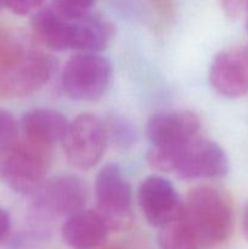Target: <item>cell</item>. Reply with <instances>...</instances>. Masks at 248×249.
Returning a JSON list of instances; mask_svg holds the SVG:
<instances>
[{"mask_svg": "<svg viewBox=\"0 0 248 249\" xmlns=\"http://www.w3.org/2000/svg\"><path fill=\"white\" fill-rule=\"evenodd\" d=\"M32 28L41 44L53 51L97 53L113 34V26L100 15L90 11L79 17H66L53 6L34 12Z\"/></svg>", "mask_w": 248, "mask_h": 249, "instance_id": "6da1fadb", "label": "cell"}, {"mask_svg": "<svg viewBox=\"0 0 248 249\" xmlns=\"http://www.w3.org/2000/svg\"><path fill=\"white\" fill-rule=\"evenodd\" d=\"M53 71L50 57L18 36L0 33V95L24 96L40 89Z\"/></svg>", "mask_w": 248, "mask_h": 249, "instance_id": "7a4b0ae2", "label": "cell"}, {"mask_svg": "<svg viewBox=\"0 0 248 249\" xmlns=\"http://www.w3.org/2000/svg\"><path fill=\"white\" fill-rule=\"evenodd\" d=\"M184 204V215L201 249L225 246L232 233L233 215L224 195L213 187L198 186L189 192Z\"/></svg>", "mask_w": 248, "mask_h": 249, "instance_id": "3957f363", "label": "cell"}, {"mask_svg": "<svg viewBox=\"0 0 248 249\" xmlns=\"http://www.w3.org/2000/svg\"><path fill=\"white\" fill-rule=\"evenodd\" d=\"M49 147L26 140L0 150V181L22 196H33L46 180Z\"/></svg>", "mask_w": 248, "mask_h": 249, "instance_id": "277c9868", "label": "cell"}, {"mask_svg": "<svg viewBox=\"0 0 248 249\" xmlns=\"http://www.w3.org/2000/svg\"><path fill=\"white\" fill-rule=\"evenodd\" d=\"M88 192L82 179L62 174L45 180L32 196L29 223L48 228L51 221L84 209Z\"/></svg>", "mask_w": 248, "mask_h": 249, "instance_id": "5b68a950", "label": "cell"}, {"mask_svg": "<svg viewBox=\"0 0 248 249\" xmlns=\"http://www.w3.org/2000/svg\"><path fill=\"white\" fill-rule=\"evenodd\" d=\"M112 65L96 53H78L62 71L61 83L65 94L75 101H96L107 91Z\"/></svg>", "mask_w": 248, "mask_h": 249, "instance_id": "8992f818", "label": "cell"}, {"mask_svg": "<svg viewBox=\"0 0 248 249\" xmlns=\"http://www.w3.org/2000/svg\"><path fill=\"white\" fill-rule=\"evenodd\" d=\"M96 212L109 231H122L133 221V196L130 185L116 163L104 165L95 179Z\"/></svg>", "mask_w": 248, "mask_h": 249, "instance_id": "52a82bcc", "label": "cell"}, {"mask_svg": "<svg viewBox=\"0 0 248 249\" xmlns=\"http://www.w3.org/2000/svg\"><path fill=\"white\" fill-rule=\"evenodd\" d=\"M61 142L66 160L72 167L91 169L102 160L108 142L105 122L94 114H79L70 122Z\"/></svg>", "mask_w": 248, "mask_h": 249, "instance_id": "ba28073f", "label": "cell"}, {"mask_svg": "<svg viewBox=\"0 0 248 249\" xmlns=\"http://www.w3.org/2000/svg\"><path fill=\"white\" fill-rule=\"evenodd\" d=\"M229 172L225 151L208 139H192L177 151L174 173L182 180L214 179Z\"/></svg>", "mask_w": 248, "mask_h": 249, "instance_id": "9c48e42d", "label": "cell"}, {"mask_svg": "<svg viewBox=\"0 0 248 249\" xmlns=\"http://www.w3.org/2000/svg\"><path fill=\"white\" fill-rule=\"evenodd\" d=\"M139 206L153 228H162L184 213V202L174 185L159 175H150L141 181L138 192Z\"/></svg>", "mask_w": 248, "mask_h": 249, "instance_id": "30bf717a", "label": "cell"}, {"mask_svg": "<svg viewBox=\"0 0 248 249\" xmlns=\"http://www.w3.org/2000/svg\"><path fill=\"white\" fill-rule=\"evenodd\" d=\"M201 126L198 116L191 111L157 113L146 125V136L153 147L179 148L196 138Z\"/></svg>", "mask_w": 248, "mask_h": 249, "instance_id": "8fae6325", "label": "cell"}, {"mask_svg": "<svg viewBox=\"0 0 248 249\" xmlns=\"http://www.w3.org/2000/svg\"><path fill=\"white\" fill-rule=\"evenodd\" d=\"M209 80L219 95L238 99L248 94V56L246 50H228L214 57Z\"/></svg>", "mask_w": 248, "mask_h": 249, "instance_id": "7c38bea8", "label": "cell"}, {"mask_svg": "<svg viewBox=\"0 0 248 249\" xmlns=\"http://www.w3.org/2000/svg\"><path fill=\"white\" fill-rule=\"evenodd\" d=\"M108 231V226L96 211L84 208L66 218L61 233L72 249H96L106 241Z\"/></svg>", "mask_w": 248, "mask_h": 249, "instance_id": "4fadbf2b", "label": "cell"}, {"mask_svg": "<svg viewBox=\"0 0 248 249\" xmlns=\"http://www.w3.org/2000/svg\"><path fill=\"white\" fill-rule=\"evenodd\" d=\"M68 124L70 122L61 112L50 108H35L23 114L19 126L26 140L50 147L62 141Z\"/></svg>", "mask_w": 248, "mask_h": 249, "instance_id": "5bb4252c", "label": "cell"}, {"mask_svg": "<svg viewBox=\"0 0 248 249\" xmlns=\"http://www.w3.org/2000/svg\"><path fill=\"white\" fill-rule=\"evenodd\" d=\"M157 241L160 249H201L184 213L158 229Z\"/></svg>", "mask_w": 248, "mask_h": 249, "instance_id": "9a60e30c", "label": "cell"}, {"mask_svg": "<svg viewBox=\"0 0 248 249\" xmlns=\"http://www.w3.org/2000/svg\"><path fill=\"white\" fill-rule=\"evenodd\" d=\"M108 141L119 147H128L136 141V130L130 122L122 117L113 116L105 123Z\"/></svg>", "mask_w": 248, "mask_h": 249, "instance_id": "2e32d148", "label": "cell"}, {"mask_svg": "<svg viewBox=\"0 0 248 249\" xmlns=\"http://www.w3.org/2000/svg\"><path fill=\"white\" fill-rule=\"evenodd\" d=\"M21 126L14 114L5 108H0V150L18 141Z\"/></svg>", "mask_w": 248, "mask_h": 249, "instance_id": "e0dca14e", "label": "cell"}, {"mask_svg": "<svg viewBox=\"0 0 248 249\" xmlns=\"http://www.w3.org/2000/svg\"><path fill=\"white\" fill-rule=\"evenodd\" d=\"M95 0H53L51 6L66 17H79L91 11Z\"/></svg>", "mask_w": 248, "mask_h": 249, "instance_id": "ac0fdd59", "label": "cell"}, {"mask_svg": "<svg viewBox=\"0 0 248 249\" xmlns=\"http://www.w3.org/2000/svg\"><path fill=\"white\" fill-rule=\"evenodd\" d=\"M45 0H4L7 9L15 15L26 16L32 12L38 11Z\"/></svg>", "mask_w": 248, "mask_h": 249, "instance_id": "d6986e66", "label": "cell"}, {"mask_svg": "<svg viewBox=\"0 0 248 249\" xmlns=\"http://www.w3.org/2000/svg\"><path fill=\"white\" fill-rule=\"evenodd\" d=\"M248 0H220L223 11L230 19H238L246 12Z\"/></svg>", "mask_w": 248, "mask_h": 249, "instance_id": "ffe728a7", "label": "cell"}, {"mask_svg": "<svg viewBox=\"0 0 248 249\" xmlns=\"http://www.w3.org/2000/svg\"><path fill=\"white\" fill-rule=\"evenodd\" d=\"M11 236V216L9 212L0 207V245L7 242Z\"/></svg>", "mask_w": 248, "mask_h": 249, "instance_id": "44dd1931", "label": "cell"}, {"mask_svg": "<svg viewBox=\"0 0 248 249\" xmlns=\"http://www.w3.org/2000/svg\"><path fill=\"white\" fill-rule=\"evenodd\" d=\"M242 232L246 240L248 241V202L243 206L242 211Z\"/></svg>", "mask_w": 248, "mask_h": 249, "instance_id": "7402d4cb", "label": "cell"}, {"mask_svg": "<svg viewBox=\"0 0 248 249\" xmlns=\"http://www.w3.org/2000/svg\"><path fill=\"white\" fill-rule=\"evenodd\" d=\"M155 4L163 14H169L172 11V0H155Z\"/></svg>", "mask_w": 248, "mask_h": 249, "instance_id": "603a6c76", "label": "cell"}, {"mask_svg": "<svg viewBox=\"0 0 248 249\" xmlns=\"http://www.w3.org/2000/svg\"><path fill=\"white\" fill-rule=\"evenodd\" d=\"M104 249H124V248L119 247V246H111V247H106V248H104Z\"/></svg>", "mask_w": 248, "mask_h": 249, "instance_id": "cb8c5ba5", "label": "cell"}, {"mask_svg": "<svg viewBox=\"0 0 248 249\" xmlns=\"http://www.w3.org/2000/svg\"><path fill=\"white\" fill-rule=\"evenodd\" d=\"M246 15H247V28H248V1H247V7H246Z\"/></svg>", "mask_w": 248, "mask_h": 249, "instance_id": "d4e9b609", "label": "cell"}, {"mask_svg": "<svg viewBox=\"0 0 248 249\" xmlns=\"http://www.w3.org/2000/svg\"><path fill=\"white\" fill-rule=\"evenodd\" d=\"M2 4H4V0H0V7H1Z\"/></svg>", "mask_w": 248, "mask_h": 249, "instance_id": "484cf974", "label": "cell"}, {"mask_svg": "<svg viewBox=\"0 0 248 249\" xmlns=\"http://www.w3.org/2000/svg\"><path fill=\"white\" fill-rule=\"evenodd\" d=\"M245 50H246V53H247V56H248V48L245 49Z\"/></svg>", "mask_w": 248, "mask_h": 249, "instance_id": "4316f807", "label": "cell"}]
</instances>
